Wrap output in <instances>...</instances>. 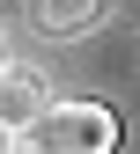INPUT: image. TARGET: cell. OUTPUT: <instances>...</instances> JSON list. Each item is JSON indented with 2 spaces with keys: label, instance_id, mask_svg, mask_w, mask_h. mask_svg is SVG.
<instances>
[{
  "label": "cell",
  "instance_id": "6da1fadb",
  "mask_svg": "<svg viewBox=\"0 0 140 154\" xmlns=\"http://www.w3.org/2000/svg\"><path fill=\"white\" fill-rule=\"evenodd\" d=\"M118 140H125V125L111 103H52L22 132V147H37V154H118Z\"/></svg>",
  "mask_w": 140,
  "mask_h": 154
},
{
  "label": "cell",
  "instance_id": "7a4b0ae2",
  "mask_svg": "<svg viewBox=\"0 0 140 154\" xmlns=\"http://www.w3.org/2000/svg\"><path fill=\"white\" fill-rule=\"evenodd\" d=\"M52 110V81L37 66H0V125L8 132H30L37 118Z\"/></svg>",
  "mask_w": 140,
  "mask_h": 154
},
{
  "label": "cell",
  "instance_id": "3957f363",
  "mask_svg": "<svg viewBox=\"0 0 140 154\" xmlns=\"http://www.w3.org/2000/svg\"><path fill=\"white\" fill-rule=\"evenodd\" d=\"M111 15V0H30V29L37 37H81Z\"/></svg>",
  "mask_w": 140,
  "mask_h": 154
},
{
  "label": "cell",
  "instance_id": "277c9868",
  "mask_svg": "<svg viewBox=\"0 0 140 154\" xmlns=\"http://www.w3.org/2000/svg\"><path fill=\"white\" fill-rule=\"evenodd\" d=\"M15 147H22V132H8V125H0V154H15Z\"/></svg>",
  "mask_w": 140,
  "mask_h": 154
},
{
  "label": "cell",
  "instance_id": "5b68a950",
  "mask_svg": "<svg viewBox=\"0 0 140 154\" xmlns=\"http://www.w3.org/2000/svg\"><path fill=\"white\" fill-rule=\"evenodd\" d=\"M15 154H37V147H15Z\"/></svg>",
  "mask_w": 140,
  "mask_h": 154
},
{
  "label": "cell",
  "instance_id": "8992f818",
  "mask_svg": "<svg viewBox=\"0 0 140 154\" xmlns=\"http://www.w3.org/2000/svg\"><path fill=\"white\" fill-rule=\"evenodd\" d=\"M0 66H8V59H0Z\"/></svg>",
  "mask_w": 140,
  "mask_h": 154
}]
</instances>
